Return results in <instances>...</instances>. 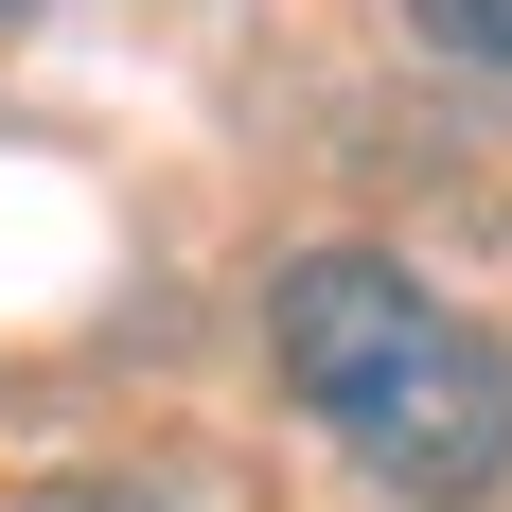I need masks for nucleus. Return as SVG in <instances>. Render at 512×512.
I'll return each instance as SVG.
<instances>
[{"label":"nucleus","mask_w":512,"mask_h":512,"mask_svg":"<svg viewBox=\"0 0 512 512\" xmlns=\"http://www.w3.org/2000/svg\"><path fill=\"white\" fill-rule=\"evenodd\" d=\"M265 354H283V389H301L336 442H354L389 495L460 512L512 477V354L477 336L460 301H424L407 265L371 248H301L283 283H265Z\"/></svg>","instance_id":"1"},{"label":"nucleus","mask_w":512,"mask_h":512,"mask_svg":"<svg viewBox=\"0 0 512 512\" xmlns=\"http://www.w3.org/2000/svg\"><path fill=\"white\" fill-rule=\"evenodd\" d=\"M424 53H460V71H512V0H407Z\"/></svg>","instance_id":"2"},{"label":"nucleus","mask_w":512,"mask_h":512,"mask_svg":"<svg viewBox=\"0 0 512 512\" xmlns=\"http://www.w3.org/2000/svg\"><path fill=\"white\" fill-rule=\"evenodd\" d=\"M0 18H36V0H0Z\"/></svg>","instance_id":"3"}]
</instances>
